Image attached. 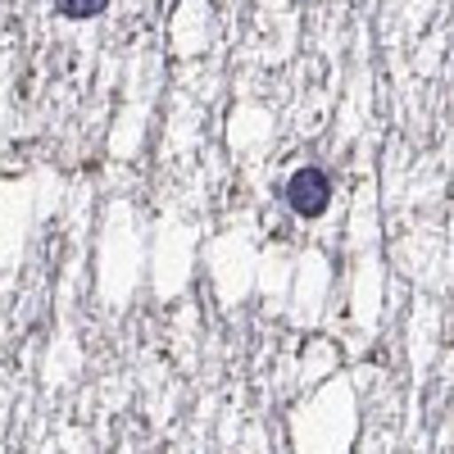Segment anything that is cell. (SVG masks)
<instances>
[{"mask_svg": "<svg viewBox=\"0 0 454 454\" xmlns=\"http://www.w3.org/2000/svg\"><path fill=\"white\" fill-rule=\"evenodd\" d=\"M359 432L355 382L332 377L291 409V454H350Z\"/></svg>", "mask_w": 454, "mask_h": 454, "instance_id": "1", "label": "cell"}, {"mask_svg": "<svg viewBox=\"0 0 454 454\" xmlns=\"http://www.w3.org/2000/svg\"><path fill=\"white\" fill-rule=\"evenodd\" d=\"M282 205H286V214L295 223H323L332 214V205H336V177L323 164H314V160L295 164L282 177Z\"/></svg>", "mask_w": 454, "mask_h": 454, "instance_id": "2", "label": "cell"}, {"mask_svg": "<svg viewBox=\"0 0 454 454\" xmlns=\"http://www.w3.org/2000/svg\"><path fill=\"white\" fill-rule=\"evenodd\" d=\"M114 0H55V14L68 19V23H96L109 14Z\"/></svg>", "mask_w": 454, "mask_h": 454, "instance_id": "3", "label": "cell"}]
</instances>
